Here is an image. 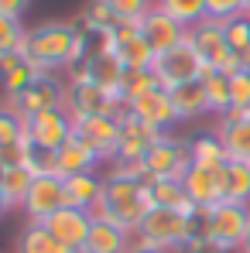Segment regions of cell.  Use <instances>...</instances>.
<instances>
[{
	"label": "cell",
	"instance_id": "obj_43",
	"mask_svg": "<svg viewBox=\"0 0 250 253\" xmlns=\"http://www.w3.org/2000/svg\"><path fill=\"white\" fill-rule=\"evenodd\" d=\"M130 253H165V250H154V247H141V243H134V250Z\"/></svg>",
	"mask_w": 250,
	"mask_h": 253
},
{
	"label": "cell",
	"instance_id": "obj_2",
	"mask_svg": "<svg viewBox=\"0 0 250 253\" xmlns=\"http://www.w3.org/2000/svg\"><path fill=\"white\" fill-rule=\"evenodd\" d=\"M154 209V192H151V181L137 185V181H124V178H106V188H103V199L96 206V219L103 222H113L127 233H137L141 219Z\"/></svg>",
	"mask_w": 250,
	"mask_h": 253
},
{
	"label": "cell",
	"instance_id": "obj_11",
	"mask_svg": "<svg viewBox=\"0 0 250 253\" xmlns=\"http://www.w3.org/2000/svg\"><path fill=\"white\" fill-rule=\"evenodd\" d=\"M117 96H110L106 89L86 79V76H72L69 79V92H65V113L72 120H86V117H110Z\"/></svg>",
	"mask_w": 250,
	"mask_h": 253
},
{
	"label": "cell",
	"instance_id": "obj_7",
	"mask_svg": "<svg viewBox=\"0 0 250 253\" xmlns=\"http://www.w3.org/2000/svg\"><path fill=\"white\" fill-rule=\"evenodd\" d=\"M189 42L192 48L202 55V62H206L212 72H223V76H233V72H240L244 69V62L230 51V44H226V35H223V24L219 21H202V24H196L192 31H189Z\"/></svg>",
	"mask_w": 250,
	"mask_h": 253
},
{
	"label": "cell",
	"instance_id": "obj_18",
	"mask_svg": "<svg viewBox=\"0 0 250 253\" xmlns=\"http://www.w3.org/2000/svg\"><path fill=\"white\" fill-rule=\"evenodd\" d=\"M130 113H134L137 120H144V124L165 130V133H168V126L182 124L178 113H175V103H171V92H168V89H154V92L134 99V103H130Z\"/></svg>",
	"mask_w": 250,
	"mask_h": 253
},
{
	"label": "cell",
	"instance_id": "obj_24",
	"mask_svg": "<svg viewBox=\"0 0 250 253\" xmlns=\"http://www.w3.org/2000/svg\"><path fill=\"white\" fill-rule=\"evenodd\" d=\"M219 202L250 206V165H244V161H226L219 168Z\"/></svg>",
	"mask_w": 250,
	"mask_h": 253
},
{
	"label": "cell",
	"instance_id": "obj_22",
	"mask_svg": "<svg viewBox=\"0 0 250 253\" xmlns=\"http://www.w3.org/2000/svg\"><path fill=\"white\" fill-rule=\"evenodd\" d=\"M130 250H134V233L96 219V226H93V233L79 253H130Z\"/></svg>",
	"mask_w": 250,
	"mask_h": 253
},
{
	"label": "cell",
	"instance_id": "obj_48",
	"mask_svg": "<svg viewBox=\"0 0 250 253\" xmlns=\"http://www.w3.org/2000/svg\"><path fill=\"white\" fill-rule=\"evenodd\" d=\"M247 113H250V110H247Z\"/></svg>",
	"mask_w": 250,
	"mask_h": 253
},
{
	"label": "cell",
	"instance_id": "obj_23",
	"mask_svg": "<svg viewBox=\"0 0 250 253\" xmlns=\"http://www.w3.org/2000/svg\"><path fill=\"white\" fill-rule=\"evenodd\" d=\"M103 188H106V178H100V174H72V178H65V206L96 212Z\"/></svg>",
	"mask_w": 250,
	"mask_h": 253
},
{
	"label": "cell",
	"instance_id": "obj_20",
	"mask_svg": "<svg viewBox=\"0 0 250 253\" xmlns=\"http://www.w3.org/2000/svg\"><path fill=\"white\" fill-rule=\"evenodd\" d=\"M182 185H185L189 202H192L199 212L219 202V168H202V165H192V168H189V174L182 178Z\"/></svg>",
	"mask_w": 250,
	"mask_h": 253
},
{
	"label": "cell",
	"instance_id": "obj_25",
	"mask_svg": "<svg viewBox=\"0 0 250 253\" xmlns=\"http://www.w3.org/2000/svg\"><path fill=\"white\" fill-rule=\"evenodd\" d=\"M171 103H175V113L178 120H199L209 113V99H206V85L202 83H189L171 89Z\"/></svg>",
	"mask_w": 250,
	"mask_h": 253
},
{
	"label": "cell",
	"instance_id": "obj_17",
	"mask_svg": "<svg viewBox=\"0 0 250 253\" xmlns=\"http://www.w3.org/2000/svg\"><path fill=\"white\" fill-rule=\"evenodd\" d=\"M161 137H165V130L144 124V120H137V117H127L124 124H120V151H117L113 161H144L148 151H151Z\"/></svg>",
	"mask_w": 250,
	"mask_h": 253
},
{
	"label": "cell",
	"instance_id": "obj_38",
	"mask_svg": "<svg viewBox=\"0 0 250 253\" xmlns=\"http://www.w3.org/2000/svg\"><path fill=\"white\" fill-rule=\"evenodd\" d=\"M24 140V117L14 106H0V147Z\"/></svg>",
	"mask_w": 250,
	"mask_h": 253
},
{
	"label": "cell",
	"instance_id": "obj_30",
	"mask_svg": "<svg viewBox=\"0 0 250 253\" xmlns=\"http://www.w3.org/2000/svg\"><path fill=\"white\" fill-rule=\"evenodd\" d=\"M189 154H192V165H202V168H223L230 158L219 144L216 133H199L189 140Z\"/></svg>",
	"mask_w": 250,
	"mask_h": 253
},
{
	"label": "cell",
	"instance_id": "obj_8",
	"mask_svg": "<svg viewBox=\"0 0 250 253\" xmlns=\"http://www.w3.org/2000/svg\"><path fill=\"white\" fill-rule=\"evenodd\" d=\"M144 168H148V178H151V181H158V178H175V181H182V178L189 174V168H192L189 144L178 140V137H171V133H165V137L148 151Z\"/></svg>",
	"mask_w": 250,
	"mask_h": 253
},
{
	"label": "cell",
	"instance_id": "obj_33",
	"mask_svg": "<svg viewBox=\"0 0 250 253\" xmlns=\"http://www.w3.org/2000/svg\"><path fill=\"white\" fill-rule=\"evenodd\" d=\"M223 35H226L230 51H233L244 65H250V14L226 21V24H223Z\"/></svg>",
	"mask_w": 250,
	"mask_h": 253
},
{
	"label": "cell",
	"instance_id": "obj_31",
	"mask_svg": "<svg viewBox=\"0 0 250 253\" xmlns=\"http://www.w3.org/2000/svg\"><path fill=\"white\" fill-rule=\"evenodd\" d=\"M158 7L168 10L178 24H185L189 31L196 28V24H202L209 21V10H206V0H158Z\"/></svg>",
	"mask_w": 250,
	"mask_h": 253
},
{
	"label": "cell",
	"instance_id": "obj_9",
	"mask_svg": "<svg viewBox=\"0 0 250 253\" xmlns=\"http://www.w3.org/2000/svg\"><path fill=\"white\" fill-rule=\"evenodd\" d=\"M65 92H69V83L55 79L51 72H45L42 79H35L21 96L7 99V106H14V110L28 120V117L45 113V110H65Z\"/></svg>",
	"mask_w": 250,
	"mask_h": 253
},
{
	"label": "cell",
	"instance_id": "obj_29",
	"mask_svg": "<svg viewBox=\"0 0 250 253\" xmlns=\"http://www.w3.org/2000/svg\"><path fill=\"white\" fill-rule=\"evenodd\" d=\"M202 85H206V99H209V113L219 120V117H226L230 110H233V89H230V76H223V72H212L209 69L206 76H202Z\"/></svg>",
	"mask_w": 250,
	"mask_h": 253
},
{
	"label": "cell",
	"instance_id": "obj_15",
	"mask_svg": "<svg viewBox=\"0 0 250 253\" xmlns=\"http://www.w3.org/2000/svg\"><path fill=\"white\" fill-rule=\"evenodd\" d=\"M141 31H144V38L151 42L154 55H165V51H171V48L189 42V28L178 24V21H175L168 10H161L158 3H154V10L141 21Z\"/></svg>",
	"mask_w": 250,
	"mask_h": 253
},
{
	"label": "cell",
	"instance_id": "obj_41",
	"mask_svg": "<svg viewBox=\"0 0 250 253\" xmlns=\"http://www.w3.org/2000/svg\"><path fill=\"white\" fill-rule=\"evenodd\" d=\"M106 178H124V181H137V185L151 181L144 161H110V174Z\"/></svg>",
	"mask_w": 250,
	"mask_h": 253
},
{
	"label": "cell",
	"instance_id": "obj_4",
	"mask_svg": "<svg viewBox=\"0 0 250 253\" xmlns=\"http://www.w3.org/2000/svg\"><path fill=\"white\" fill-rule=\"evenodd\" d=\"M199 222H202V233L212 243H219L223 250H230V253H240L244 250V240L250 233V206L216 202V206L199 212Z\"/></svg>",
	"mask_w": 250,
	"mask_h": 253
},
{
	"label": "cell",
	"instance_id": "obj_44",
	"mask_svg": "<svg viewBox=\"0 0 250 253\" xmlns=\"http://www.w3.org/2000/svg\"><path fill=\"white\" fill-rule=\"evenodd\" d=\"M7 209H10V202H7V199H3V192H0V215H3Z\"/></svg>",
	"mask_w": 250,
	"mask_h": 253
},
{
	"label": "cell",
	"instance_id": "obj_32",
	"mask_svg": "<svg viewBox=\"0 0 250 253\" xmlns=\"http://www.w3.org/2000/svg\"><path fill=\"white\" fill-rule=\"evenodd\" d=\"M31 181H35V174L28 168H7L3 171L0 192H3V199L10 202V209H14V206L24 209V199H28V192H31Z\"/></svg>",
	"mask_w": 250,
	"mask_h": 253
},
{
	"label": "cell",
	"instance_id": "obj_47",
	"mask_svg": "<svg viewBox=\"0 0 250 253\" xmlns=\"http://www.w3.org/2000/svg\"><path fill=\"white\" fill-rule=\"evenodd\" d=\"M3 171H7V168H3V165H0V181H3Z\"/></svg>",
	"mask_w": 250,
	"mask_h": 253
},
{
	"label": "cell",
	"instance_id": "obj_14",
	"mask_svg": "<svg viewBox=\"0 0 250 253\" xmlns=\"http://www.w3.org/2000/svg\"><path fill=\"white\" fill-rule=\"evenodd\" d=\"M76 124V137L89 144L103 161H113L120 151V120L113 117H86V120H72Z\"/></svg>",
	"mask_w": 250,
	"mask_h": 253
},
{
	"label": "cell",
	"instance_id": "obj_28",
	"mask_svg": "<svg viewBox=\"0 0 250 253\" xmlns=\"http://www.w3.org/2000/svg\"><path fill=\"white\" fill-rule=\"evenodd\" d=\"M120 21H117V14H113V7H110V0H89L83 7V14H79V28H83L89 38H100V35H106L110 28H117Z\"/></svg>",
	"mask_w": 250,
	"mask_h": 253
},
{
	"label": "cell",
	"instance_id": "obj_35",
	"mask_svg": "<svg viewBox=\"0 0 250 253\" xmlns=\"http://www.w3.org/2000/svg\"><path fill=\"white\" fill-rule=\"evenodd\" d=\"M24 38H28L24 21H17V17H3V14H0V58H7V55H21V51H24Z\"/></svg>",
	"mask_w": 250,
	"mask_h": 253
},
{
	"label": "cell",
	"instance_id": "obj_36",
	"mask_svg": "<svg viewBox=\"0 0 250 253\" xmlns=\"http://www.w3.org/2000/svg\"><path fill=\"white\" fill-rule=\"evenodd\" d=\"M154 89H161L158 76H154V69H144V72H127V76H124V85H120V96H124L127 103H134V99H141V96H148V92H154Z\"/></svg>",
	"mask_w": 250,
	"mask_h": 253
},
{
	"label": "cell",
	"instance_id": "obj_12",
	"mask_svg": "<svg viewBox=\"0 0 250 253\" xmlns=\"http://www.w3.org/2000/svg\"><path fill=\"white\" fill-rule=\"evenodd\" d=\"M45 229L62 243V247H69V250H83L86 240H89V233H93V226H96V215L86 209H72V206H65V209H58L55 215H48L42 222Z\"/></svg>",
	"mask_w": 250,
	"mask_h": 253
},
{
	"label": "cell",
	"instance_id": "obj_27",
	"mask_svg": "<svg viewBox=\"0 0 250 253\" xmlns=\"http://www.w3.org/2000/svg\"><path fill=\"white\" fill-rule=\"evenodd\" d=\"M151 192H154V206H161V209H178V212H185V215H192V219H199V209L189 202L182 181H175V178H158V181H151Z\"/></svg>",
	"mask_w": 250,
	"mask_h": 253
},
{
	"label": "cell",
	"instance_id": "obj_46",
	"mask_svg": "<svg viewBox=\"0 0 250 253\" xmlns=\"http://www.w3.org/2000/svg\"><path fill=\"white\" fill-rule=\"evenodd\" d=\"M244 10H247V14H250V0H244Z\"/></svg>",
	"mask_w": 250,
	"mask_h": 253
},
{
	"label": "cell",
	"instance_id": "obj_13",
	"mask_svg": "<svg viewBox=\"0 0 250 253\" xmlns=\"http://www.w3.org/2000/svg\"><path fill=\"white\" fill-rule=\"evenodd\" d=\"M65 209V178L58 174H38L31 181V192L24 199V215L28 222H45L48 215Z\"/></svg>",
	"mask_w": 250,
	"mask_h": 253
},
{
	"label": "cell",
	"instance_id": "obj_19",
	"mask_svg": "<svg viewBox=\"0 0 250 253\" xmlns=\"http://www.w3.org/2000/svg\"><path fill=\"white\" fill-rule=\"evenodd\" d=\"M55 158H58V178H72V174H96L100 165H106L89 144H83L76 133L55 151Z\"/></svg>",
	"mask_w": 250,
	"mask_h": 253
},
{
	"label": "cell",
	"instance_id": "obj_16",
	"mask_svg": "<svg viewBox=\"0 0 250 253\" xmlns=\"http://www.w3.org/2000/svg\"><path fill=\"white\" fill-rule=\"evenodd\" d=\"M216 137H219V144H223L230 161L250 165V113L230 110L226 117H219L216 120Z\"/></svg>",
	"mask_w": 250,
	"mask_h": 253
},
{
	"label": "cell",
	"instance_id": "obj_40",
	"mask_svg": "<svg viewBox=\"0 0 250 253\" xmlns=\"http://www.w3.org/2000/svg\"><path fill=\"white\" fill-rule=\"evenodd\" d=\"M230 89H233V110H250V65L230 76Z\"/></svg>",
	"mask_w": 250,
	"mask_h": 253
},
{
	"label": "cell",
	"instance_id": "obj_45",
	"mask_svg": "<svg viewBox=\"0 0 250 253\" xmlns=\"http://www.w3.org/2000/svg\"><path fill=\"white\" fill-rule=\"evenodd\" d=\"M240 253H250V233H247V240H244V250Z\"/></svg>",
	"mask_w": 250,
	"mask_h": 253
},
{
	"label": "cell",
	"instance_id": "obj_21",
	"mask_svg": "<svg viewBox=\"0 0 250 253\" xmlns=\"http://www.w3.org/2000/svg\"><path fill=\"white\" fill-rule=\"evenodd\" d=\"M83 69L89 72V79L106 89L110 96H120V85H124V76H127V65L117 58V55H103V51H93L89 58L83 62Z\"/></svg>",
	"mask_w": 250,
	"mask_h": 253
},
{
	"label": "cell",
	"instance_id": "obj_26",
	"mask_svg": "<svg viewBox=\"0 0 250 253\" xmlns=\"http://www.w3.org/2000/svg\"><path fill=\"white\" fill-rule=\"evenodd\" d=\"M14 253H76L69 247H62L42 222H28L21 233H17V243H14Z\"/></svg>",
	"mask_w": 250,
	"mask_h": 253
},
{
	"label": "cell",
	"instance_id": "obj_42",
	"mask_svg": "<svg viewBox=\"0 0 250 253\" xmlns=\"http://www.w3.org/2000/svg\"><path fill=\"white\" fill-rule=\"evenodd\" d=\"M24 10H28V0H0V14L3 17H24Z\"/></svg>",
	"mask_w": 250,
	"mask_h": 253
},
{
	"label": "cell",
	"instance_id": "obj_34",
	"mask_svg": "<svg viewBox=\"0 0 250 253\" xmlns=\"http://www.w3.org/2000/svg\"><path fill=\"white\" fill-rule=\"evenodd\" d=\"M42 76H45L42 69H38V65H31V62L24 58V62L14 69V72L0 76V89H3V96H7V99H14V96H21V92L35 83V79H42Z\"/></svg>",
	"mask_w": 250,
	"mask_h": 253
},
{
	"label": "cell",
	"instance_id": "obj_39",
	"mask_svg": "<svg viewBox=\"0 0 250 253\" xmlns=\"http://www.w3.org/2000/svg\"><path fill=\"white\" fill-rule=\"evenodd\" d=\"M206 10H209V21H233V17H244V0H206Z\"/></svg>",
	"mask_w": 250,
	"mask_h": 253
},
{
	"label": "cell",
	"instance_id": "obj_3",
	"mask_svg": "<svg viewBox=\"0 0 250 253\" xmlns=\"http://www.w3.org/2000/svg\"><path fill=\"white\" fill-rule=\"evenodd\" d=\"M199 229H202L199 219H192V215H185V212H178V209H161V206H154V209L141 219V226H137V233H134V243L154 247V250H165V253H178V250L189 247V240H192Z\"/></svg>",
	"mask_w": 250,
	"mask_h": 253
},
{
	"label": "cell",
	"instance_id": "obj_6",
	"mask_svg": "<svg viewBox=\"0 0 250 253\" xmlns=\"http://www.w3.org/2000/svg\"><path fill=\"white\" fill-rule=\"evenodd\" d=\"M206 72H209V65L202 62V55L192 48V42L178 44V48H171V51L154 58V76H158L161 89H168V92L178 89V85L202 83Z\"/></svg>",
	"mask_w": 250,
	"mask_h": 253
},
{
	"label": "cell",
	"instance_id": "obj_1",
	"mask_svg": "<svg viewBox=\"0 0 250 253\" xmlns=\"http://www.w3.org/2000/svg\"><path fill=\"white\" fill-rule=\"evenodd\" d=\"M89 35L79 28V21H42L35 28H28L24 38V58L31 65H38L42 72H55V69H76L83 65L89 51Z\"/></svg>",
	"mask_w": 250,
	"mask_h": 253
},
{
	"label": "cell",
	"instance_id": "obj_37",
	"mask_svg": "<svg viewBox=\"0 0 250 253\" xmlns=\"http://www.w3.org/2000/svg\"><path fill=\"white\" fill-rule=\"evenodd\" d=\"M154 3L158 0H110V7H113V14H117L120 24H141L154 10Z\"/></svg>",
	"mask_w": 250,
	"mask_h": 253
},
{
	"label": "cell",
	"instance_id": "obj_5",
	"mask_svg": "<svg viewBox=\"0 0 250 253\" xmlns=\"http://www.w3.org/2000/svg\"><path fill=\"white\" fill-rule=\"evenodd\" d=\"M96 48L93 51H103V55H117L120 62L127 65V72H144V69H154V48L151 42L144 38L141 24H117L110 28L106 35L93 38Z\"/></svg>",
	"mask_w": 250,
	"mask_h": 253
},
{
	"label": "cell",
	"instance_id": "obj_10",
	"mask_svg": "<svg viewBox=\"0 0 250 253\" xmlns=\"http://www.w3.org/2000/svg\"><path fill=\"white\" fill-rule=\"evenodd\" d=\"M72 133H76V124L65 110H45L24 120V137L38 151H58Z\"/></svg>",
	"mask_w": 250,
	"mask_h": 253
}]
</instances>
